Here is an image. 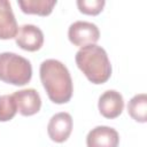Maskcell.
I'll return each instance as SVG.
<instances>
[{
  "label": "cell",
  "mask_w": 147,
  "mask_h": 147,
  "mask_svg": "<svg viewBox=\"0 0 147 147\" xmlns=\"http://www.w3.org/2000/svg\"><path fill=\"white\" fill-rule=\"evenodd\" d=\"M41 84L49 98L56 105L69 102L72 96V79L68 68L59 60L48 59L39 68Z\"/></svg>",
  "instance_id": "1"
},
{
  "label": "cell",
  "mask_w": 147,
  "mask_h": 147,
  "mask_svg": "<svg viewBox=\"0 0 147 147\" xmlns=\"http://www.w3.org/2000/svg\"><path fill=\"white\" fill-rule=\"evenodd\" d=\"M76 64L93 84H103L111 76V64L107 52L95 44L82 47L75 56Z\"/></svg>",
  "instance_id": "2"
},
{
  "label": "cell",
  "mask_w": 147,
  "mask_h": 147,
  "mask_svg": "<svg viewBox=\"0 0 147 147\" xmlns=\"http://www.w3.org/2000/svg\"><path fill=\"white\" fill-rule=\"evenodd\" d=\"M31 78L32 65L28 59L11 52L0 54V80L15 86H23Z\"/></svg>",
  "instance_id": "3"
},
{
  "label": "cell",
  "mask_w": 147,
  "mask_h": 147,
  "mask_svg": "<svg viewBox=\"0 0 147 147\" xmlns=\"http://www.w3.org/2000/svg\"><path fill=\"white\" fill-rule=\"evenodd\" d=\"M70 42L77 47H84L95 44L100 38V31L94 23L86 21L74 22L68 30Z\"/></svg>",
  "instance_id": "4"
},
{
  "label": "cell",
  "mask_w": 147,
  "mask_h": 147,
  "mask_svg": "<svg viewBox=\"0 0 147 147\" xmlns=\"http://www.w3.org/2000/svg\"><path fill=\"white\" fill-rule=\"evenodd\" d=\"M15 42L24 51L36 52L40 49L44 44V33L38 26L33 24H23L18 28Z\"/></svg>",
  "instance_id": "5"
},
{
  "label": "cell",
  "mask_w": 147,
  "mask_h": 147,
  "mask_svg": "<svg viewBox=\"0 0 147 147\" xmlns=\"http://www.w3.org/2000/svg\"><path fill=\"white\" fill-rule=\"evenodd\" d=\"M72 117L69 113L61 111L53 115L47 125V133L51 140L55 142H64L72 131Z\"/></svg>",
  "instance_id": "6"
},
{
  "label": "cell",
  "mask_w": 147,
  "mask_h": 147,
  "mask_svg": "<svg viewBox=\"0 0 147 147\" xmlns=\"http://www.w3.org/2000/svg\"><path fill=\"white\" fill-rule=\"evenodd\" d=\"M13 98L17 106V111L22 116H32L41 108V99L34 88H24L16 91Z\"/></svg>",
  "instance_id": "7"
},
{
  "label": "cell",
  "mask_w": 147,
  "mask_h": 147,
  "mask_svg": "<svg viewBox=\"0 0 147 147\" xmlns=\"http://www.w3.org/2000/svg\"><path fill=\"white\" fill-rule=\"evenodd\" d=\"M118 132L106 125H99L92 129L86 137L87 147H118Z\"/></svg>",
  "instance_id": "8"
},
{
  "label": "cell",
  "mask_w": 147,
  "mask_h": 147,
  "mask_svg": "<svg viewBox=\"0 0 147 147\" xmlns=\"http://www.w3.org/2000/svg\"><path fill=\"white\" fill-rule=\"evenodd\" d=\"M98 108L100 114L109 119L118 117L124 109V100L119 92L115 90H108L103 92L98 101Z\"/></svg>",
  "instance_id": "9"
},
{
  "label": "cell",
  "mask_w": 147,
  "mask_h": 147,
  "mask_svg": "<svg viewBox=\"0 0 147 147\" xmlns=\"http://www.w3.org/2000/svg\"><path fill=\"white\" fill-rule=\"evenodd\" d=\"M17 22L8 0H0V39L8 40L16 37Z\"/></svg>",
  "instance_id": "10"
},
{
  "label": "cell",
  "mask_w": 147,
  "mask_h": 147,
  "mask_svg": "<svg viewBox=\"0 0 147 147\" xmlns=\"http://www.w3.org/2000/svg\"><path fill=\"white\" fill-rule=\"evenodd\" d=\"M56 0H18L17 3L24 14L48 16L56 5Z\"/></svg>",
  "instance_id": "11"
},
{
  "label": "cell",
  "mask_w": 147,
  "mask_h": 147,
  "mask_svg": "<svg viewBox=\"0 0 147 147\" xmlns=\"http://www.w3.org/2000/svg\"><path fill=\"white\" fill-rule=\"evenodd\" d=\"M129 115L138 123H146L147 121V95L140 93L134 95L127 103Z\"/></svg>",
  "instance_id": "12"
},
{
  "label": "cell",
  "mask_w": 147,
  "mask_h": 147,
  "mask_svg": "<svg viewBox=\"0 0 147 147\" xmlns=\"http://www.w3.org/2000/svg\"><path fill=\"white\" fill-rule=\"evenodd\" d=\"M17 113V106L13 94L0 95V122H8L14 118Z\"/></svg>",
  "instance_id": "13"
},
{
  "label": "cell",
  "mask_w": 147,
  "mask_h": 147,
  "mask_svg": "<svg viewBox=\"0 0 147 147\" xmlns=\"http://www.w3.org/2000/svg\"><path fill=\"white\" fill-rule=\"evenodd\" d=\"M105 5H106L105 0H78L77 1V7L79 11L85 15H92V16L100 14L103 10Z\"/></svg>",
  "instance_id": "14"
}]
</instances>
